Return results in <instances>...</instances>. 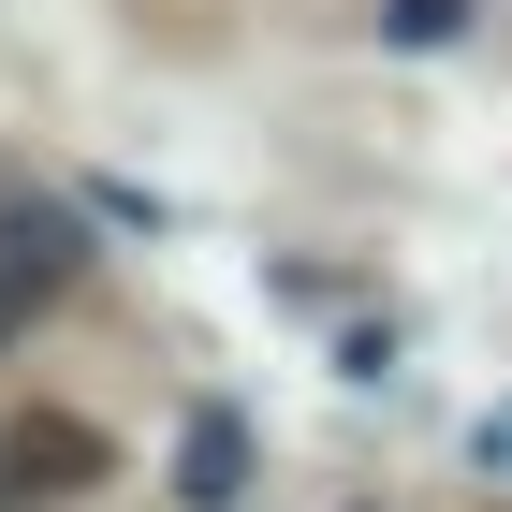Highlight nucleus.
Returning a JSON list of instances; mask_svg holds the SVG:
<instances>
[{"instance_id":"2","label":"nucleus","mask_w":512,"mask_h":512,"mask_svg":"<svg viewBox=\"0 0 512 512\" xmlns=\"http://www.w3.org/2000/svg\"><path fill=\"white\" fill-rule=\"evenodd\" d=\"M74 278H88V235H74V220H44V205H15V220H0V337H30Z\"/></svg>"},{"instance_id":"4","label":"nucleus","mask_w":512,"mask_h":512,"mask_svg":"<svg viewBox=\"0 0 512 512\" xmlns=\"http://www.w3.org/2000/svg\"><path fill=\"white\" fill-rule=\"evenodd\" d=\"M469 30V0H381V44H454Z\"/></svg>"},{"instance_id":"1","label":"nucleus","mask_w":512,"mask_h":512,"mask_svg":"<svg viewBox=\"0 0 512 512\" xmlns=\"http://www.w3.org/2000/svg\"><path fill=\"white\" fill-rule=\"evenodd\" d=\"M103 483V425L88 410H15L0 425V512H59Z\"/></svg>"},{"instance_id":"3","label":"nucleus","mask_w":512,"mask_h":512,"mask_svg":"<svg viewBox=\"0 0 512 512\" xmlns=\"http://www.w3.org/2000/svg\"><path fill=\"white\" fill-rule=\"evenodd\" d=\"M176 498H191V512H235L249 498V425H235V410H205V425L176 439Z\"/></svg>"}]
</instances>
